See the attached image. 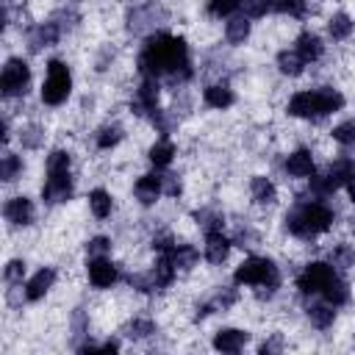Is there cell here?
<instances>
[{"label":"cell","instance_id":"6da1fadb","mask_svg":"<svg viewBox=\"0 0 355 355\" xmlns=\"http://www.w3.org/2000/svg\"><path fill=\"white\" fill-rule=\"evenodd\" d=\"M136 72L141 78L166 80L169 86H186L194 78L189 42L169 31H155L144 36V44L136 53Z\"/></svg>","mask_w":355,"mask_h":355},{"label":"cell","instance_id":"7a4b0ae2","mask_svg":"<svg viewBox=\"0 0 355 355\" xmlns=\"http://www.w3.org/2000/svg\"><path fill=\"white\" fill-rule=\"evenodd\" d=\"M336 225V211L327 200H316V197H297L288 211L283 214V227L288 236L300 239V241H313L319 236H324L330 227Z\"/></svg>","mask_w":355,"mask_h":355},{"label":"cell","instance_id":"3957f363","mask_svg":"<svg viewBox=\"0 0 355 355\" xmlns=\"http://www.w3.org/2000/svg\"><path fill=\"white\" fill-rule=\"evenodd\" d=\"M39 197L47 208L67 205L75 197V175H72V153L64 147H53L44 155V183Z\"/></svg>","mask_w":355,"mask_h":355},{"label":"cell","instance_id":"277c9868","mask_svg":"<svg viewBox=\"0 0 355 355\" xmlns=\"http://www.w3.org/2000/svg\"><path fill=\"white\" fill-rule=\"evenodd\" d=\"M347 105L344 94L333 86H316V89H300L288 97L286 114L302 122H322L333 114H338Z\"/></svg>","mask_w":355,"mask_h":355},{"label":"cell","instance_id":"5b68a950","mask_svg":"<svg viewBox=\"0 0 355 355\" xmlns=\"http://www.w3.org/2000/svg\"><path fill=\"white\" fill-rule=\"evenodd\" d=\"M233 283L239 288H252L258 300H272L283 286V275L269 255H247L233 269Z\"/></svg>","mask_w":355,"mask_h":355},{"label":"cell","instance_id":"8992f818","mask_svg":"<svg viewBox=\"0 0 355 355\" xmlns=\"http://www.w3.org/2000/svg\"><path fill=\"white\" fill-rule=\"evenodd\" d=\"M72 86H75V78L69 64L64 58H50L44 67V80L39 86V100L47 108H61L72 97Z\"/></svg>","mask_w":355,"mask_h":355},{"label":"cell","instance_id":"52a82bcc","mask_svg":"<svg viewBox=\"0 0 355 355\" xmlns=\"http://www.w3.org/2000/svg\"><path fill=\"white\" fill-rule=\"evenodd\" d=\"M31 83H33V72H31L28 58L8 55L0 69V94L6 100H19L31 92Z\"/></svg>","mask_w":355,"mask_h":355},{"label":"cell","instance_id":"ba28073f","mask_svg":"<svg viewBox=\"0 0 355 355\" xmlns=\"http://www.w3.org/2000/svg\"><path fill=\"white\" fill-rule=\"evenodd\" d=\"M336 275H341V272H338L330 261H311V263H305V266L297 272V277H294L297 294H300L302 300L322 297V291L327 288V283H330Z\"/></svg>","mask_w":355,"mask_h":355},{"label":"cell","instance_id":"9c48e42d","mask_svg":"<svg viewBox=\"0 0 355 355\" xmlns=\"http://www.w3.org/2000/svg\"><path fill=\"white\" fill-rule=\"evenodd\" d=\"M164 22H166V11H164V6L155 3V0H147V3L133 6V8L128 11V17H125V28H128V33H133V36H150V33H155Z\"/></svg>","mask_w":355,"mask_h":355},{"label":"cell","instance_id":"30bf717a","mask_svg":"<svg viewBox=\"0 0 355 355\" xmlns=\"http://www.w3.org/2000/svg\"><path fill=\"white\" fill-rule=\"evenodd\" d=\"M61 36H64V31L58 28V22L53 17H47L42 22H33V25L25 28V47H28L31 55H36V53H44V50L55 47L61 42Z\"/></svg>","mask_w":355,"mask_h":355},{"label":"cell","instance_id":"8fae6325","mask_svg":"<svg viewBox=\"0 0 355 355\" xmlns=\"http://www.w3.org/2000/svg\"><path fill=\"white\" fill-rule=\"evenodd\" d=\"M158 100H161V80H155V78H141L139 86H136L133 94H130L128 108H130L133 116H144V119H150L153 111L161 108Z\"/></svg>","mask_w":355,"mask_h":355},{"label":"cell","instance_id":"7c38bea8","mask_svg":"<svg viewBox=\"0 0 355 355\" xmlns=\"http://www.w3.org/2000/svg\"><path fill=\"white\" fill-rule=\"evenodd\" d=\"M86 277H89L92 288L105 291V288L116 286L125 275H122L119 263L111 261V255H97V258H86Z\"/></svg>","mask_w":355,"mask_h":355},{"label":"cell","instance_id":"4fadbf2b","mask_svg":"<svg viewBox=\"0 0 355 355\" xmlns=\"http://www.w3.org/2000/svg\"><path fill=\"white\" fill-rule=\"evenodd\" d=\"M324 175H327V180L333 183L336 191H349V197H352V202H355V155H347V153L336 155V158L327 164Z\"/></svg>","mask_w":355,"mask_h":355},{"label":"cell","instance_id":"5bb4252c","mask_svg":"<svg viewBox=\"0 0 355 355\" xmlns=\"http://www.w3.org/2000/svg\"><path fill=\"white\" fill-rule=\"evenodd\" d=\"M3 219L11 227H31L36 222V202L28 194H14L3 202Z\"/></svg>","mask_w":355,"mask_h":355},{"label":"cell","instance_id":"9a60e30c","mask_svg":"<svg viewBox=\"0 0 355 355\" xmlns=\"http://www.w3.org/2000/svg\"><path fill=\"white\" fill-rule=\"evenodd\" d=\"M133 197L139 205L150 208L155 205L161 197H164V172L161 169H153V172H144L133 180Z\"/></svg>","mask_w":355,"mask_h":355},{"label":"cell","instance_id":"2e32d148","mask_svg":"<svg viewBox=\"0 0 355 355\" xmlns=\"http://www.w3.org/2000/svg\"><path fill=\"white\" fill-rule=\"evenodd\" d=\"M313 172H316V161H313V153H311L308 147H297V150H291V153L283 158V175H286V178L308 180Z\"/></svg>","mask_w":355,"mask_h":355},{"label":"cell","instance_id":"e0dca14e","mask_svg":"<svg viewBox=\"0 0 355 355\" xmlns=\"http://www.w3.org/2000/svg\"><path fill=\"white\" fill-rule=\"evenodd\" d=\"M205 236V244H202V258L214 266H222L227 258H230V250L236 247L233 239L225 233V230H211V233H202Z\"/></svg>","mask_w":355,"mask_h":355},{"label":"cell","instance_id":"ac0fdd59","mask_svg":"<svg viewBox=\"0 0 355 355\" xmlns=\"http://www.w3.org/2000/svg\"><path fill=\"white\" fill-rule=\"evenodd\" d=\"M55 280H58V272H55V266H39L28 280H25V294H28V302H42L50 291H53V286H55Z\"/></svg>","mask_w":355,"mask_h":355},{"label":"cell","instance_id":"d6986e66","mask_svg":"<svg viewBox=\"0 0 355 355\" xmlns=\"http://www.w3.org/2000/svg\"><path fill=\"white\" fill-rule=\"evenodd\" d=\"M336 311H338V308H333V305L324 302L322 297L305 300V319H308V324L316 327V330H330V327L336 324Z\"/></svg>","mask_w":355,"mask_h":355},{"label":"cell","instance_id":"ffe728a7","mask_svg":"<svg viewBox=\"0 0 355 355\" xmlns=\"http://www.w3.org/2000/svg\"><path fill=\"white\" fill-rule=\"evenodd\" d=\"M250 344V330H241V327H219L211 338V347L216 352H241L244 347Z\"/></svg>","mask_w":355,"mask_h":355},{"label":"cell","instance_id":"44dd1931","mask_svg":"<svg viewBox=\"0 0 355 355\" xmlns=\"http://www.w3.org/2000/svg\"><path fill=\"white\" fill-rule=\"evenodd\" d=\"M150 275H153L155 294L175 286V280H178V266L172 263L169 252H158V255H155V261H153V266H150Z\"/></svg>","mask_w":355,"mask_h":355},{"label":"cell","instance_id":"7402d4cb","mask_svg":"<svg viewBox=\"0 0 355 355\" xmlns=\"http://www.w3.org/2000/svg\"><path fill=\"white\" fill-rule=\"evenodd\" d=\"M175 158H178V144H175L169 136H158V139L150 144V150H147L150 166H153V169H161V172L169 169Z\"/></svg>","mask_w":355,"mask_h":355},{"label":"cell","instance_id":"603a6c76","mask_svg":"<svg viewBox=\"0 0 355 355\" xmlns=\"http://www.w3.org/2000/svg\"><path fill=\"white\" fill-rule=\"evenodd\" d=\"M202 103L214 111H227L233 103H236V92L230 89V83L225 80H216V83H208L202 89Z\"/></svg>","mask_w":355,"mask_h":355},{"label":"cell","instance_id":"cb8c5ba5","mask_svg":"<svg viewBox=\"0 0 355 355\" xmlns=\"http://www.w3.org/2000/svg\"><path fill=\"white\" fill-rule=\"evenodd\" d=\"M294 50L302 55L305 64H316V61L324 55V39H322L316 31H302V33L294 39Z\"/></svg>","mask_w":355,"mask_h":355},{"label":"cell","instance_id":"d4e9b609","mask_svg":"<svg viewBox=\"0 0 355 355\" xmlns=\"http://www.w3.org/2000/svg\"><path fill=\"white\" fill-rule=\"evenodd\" d=\"M125 139V128L119 122H103L94 133H92V141L100 153H111L114 147H119Z\"/></svg>","mask_w":355,"mask_h":355},{"label":"cell","instance_id":"484cf974","mask_svg":"<svg viewBox=\"0 0 355 355\" xmlns=\"http://www.w3.org/2000/svg\"><path fill=\"white\" fill-rule=\"evenodd\" d=\"M250 33H252V19L247 14L239 11V14H233V17L225 19V42L227 44L239 47V44H244L250 39Z\"/></svg>","mask_w":355,"mask_h":355},{"label":"cell","instance_id":"4316f807","mask_svg":"<svg viewBox=\"0 0 355 355\" xmlns=\"http://www.w3.org/2000/svg\"><path fill=\"white\" fill-rule=\"evenodd\" d=\"M250 197H252L255 205L269 208V205L277 202V186H275L272 178H266V175H252V178H250Z\"/></svg>","mask_w":355,"mask_h":355},{"label":"cell","instance_id":"83f0119b","mask_svg":"<svg viewBox=\"0 0 355 355\" xmlns=\"http://www.w3.org/2000/svg\"><path fill=\"white\" fill-rule=\"evenodd\" d=\"M119 333H122L128 341H147V338L158 336V322L150 319V316H133V319H128V322L122 324Z\"/></svg>","mask_w":355,"mask_h":355},{"label":"cell","instance_id":"f1b7e54d","mask_svg":"<svg viewBox=\"0 0 355 355\" xmlns=\"http://www.w3.org/2000/svg\"><path fill=\"white\" fill-rule=\"evenodd\" d=\"M89 327H92L89 311H86L83 305L72 308V313H69V338H72V349H78L83 341H89V338H92Z\"/></svg>","mask_w":355,"mask_h":355},{"label":"cell","instance_id":"f546056e","mask_svg":"<svg viewBox=\"0 0 355 355\" xmlns=\"http://www.w3.org/2000/svg\"><path fill=\"white\" fill-rule=\"evenodd\" d=\"M322 300H324V302H330L333 308H344V305H349V302H352V288H349V283H347L344 272H341V275H336V277L327 283V288L322 291Z\"/></svg>","mask_w":355,"mask_h":355},{"label":"cell","instance_id":"4dcf8cb0","mask_svg":"<svg viewBox=\"0 0 355 355\" xmlns=\"http://www.w3.org/2000/svg\"><path fill=\"white\" fill-rule=\"evenodd\" d=\"M169 258L178 266V272H191L200 263V250L191 241H175V247L169 250Z\"/></svg>","mask_w":355,"mask_h":355},{"label":"cell","instance_id":"1f68e13d","mask_svg":"<svg viewBox=\"0 0 355 355\" xmlns=\"http://www.w3.org/2000/svg\"><path fill=\"white\" fill-rule=\"evenodd\" d=\"M324 31H327V36H330L333 42H347V39L355 33V19H352L347 11H336V14L327 17Z\"/></svg>","mask_w":355,"mask_h":355},{"label":"cell","instance_id":"d6a6232c","mask_svg":"<svg viewBox=\"0 0 355 355\" xmlns=\"http://www.w3.org/2000/svg\"><path fill=\"white\" fill-rule=\"evenodd\" d=\"M17 141H19L22 150H31V153L42 150L44 141H47V130L39 122H25V125L17 128Z\"/></svg>","mask_w":355,"mask_h":355},{"label":"cell","instance_id":"836d02e7","mask_svg":"<svg viewBox=\"0 0 355 355\" xmlns=\"http://www.w3.org/2000/svg\"><path fill=\"white\" fill-rule=\"evenodd\" d=\"M191 219L194 225L202 230V233H211V230H225V214L214 205H200L191 211Z\"/></svg>","mask_w":355,"mask_h":355},{"label":"cell","instance_id":"e575fe53","mask_svg":"<svg viewBox=\"0 0 355 355\" xmlns=\"http://www.w3.org/2000/svg\"><path fill=\"white\" fill-rule=\"evenodd\" d=\"M275 67H277V72L286 75V78H300L308 64L302 61V55H300L294 47H291V50L286 47V50H280V53L275 55Z\"/></svg>","mask_w":355,"mask_h":355},{"label":"cell","instance_id":"d590c367","mask_svg":"<svg viewBox=\"0 0 355 355\" xmlns=\"http://www.w3.org/2000/svg\"><path fill=\"white\" fill-rule=\"evenodd\" d=\"M86 200H89V211H92L94 219H108V216L114 214V194H111L108 189L97 186V189L89 191Z\"/></svg>","mask_w":355,"mask_h":355},{"label":"cell","instance_id":"8d00e7d4","mask_svg":"<svg viewBox=\"0 0 355 355\" xmlns=\"http://www.w3.org/2000/svg\"><path fill=\"white\" fill-rule=\"evenodd\" d=\"M22 172H25L22 155L6 147V150H3V158H0V180H3V183H17V180L22 178Z\"/></svg>","mask_w":355,"mask_h":355},{"label":"cell","instance_id":"74e56055","mask_svg":"<svg viewBox=\"0 0 355 355\" xmlns=\"http://www.w3.org/2000/svg\"><path fill=\"white\" fill-rule=\"evenodd\" d=\"M313 8V0H272V14H283L291 19H305Z\"/></svg>","mask_w":355,"mask_h":355},{"label":"cell","instance_id":"f35d334b","mask_svg":"<svg viewBox=\"0 0 355 355\" xmlns=\"http://www.w3.org/2000/svg\"><path fill=\"white\" fill-rule=\"evenodd\" d=\"M327 261H330L338 272L355 269V247H352V244H347V241H338V244H333V247H330Z\"/></svg>","mask_w":355,"mask_h":355},{"label":"cell","instance_id":"ab89813d","mask_svg":"<svg viewBox=\"0 0 355 355\" xmlns=\"http://www.w3.org/2000/svg\"><path fill=\"white\" fill-rule=\"evenodd\" d=\"M147 122L155 128V133H158V136H172V133L178 130V125H180L178 114H175V111H166V108H155V111H153V116H150Z\"/></svg>","mask_w":355,"mask_h":355},{"label":"cell","instance_id":"60d3db41","mask_svg":"<svg viewBox=\"0 0 355 355\" xmlns=\"http://www.w3.org/2000/svg\"><path fill=\"white\" fill-rule=\"evenodd\" d=\"M55 22H58V28L64 31V36L67 33H72L78 25H80V11L72 6V3H67V6H61V8H55L53 14H50Z\"/></svg>","mask_w":355,"mask_h":355},{"label":"cell","instance_id":"b9f144b4","mask_svg":"<svg viewBox=\"0 0 355 355\" xmlns=\"http://www.w3.org/2000/svg\"><path fill=\"white\" fill-rule=\"evenodd\" d=\"M241 3L244 0H208L205 3V14L214 17V19H227V17L241 11Z\"/></svg>","mask_w":355,"mask_h":355},{"label":"cell","instance_id":"7bdbcfd3","mask_svg":"<svg viewBox=\"0 0 355 355\" xmlns=\"http://www.w3.org/2000/svg\"><path fill=\"white\" fill-rule=\"evenodd\" d=\"M208 300H211V305H214L216 311H230V308L239 302V286H236V283H233V286H219Z\"/></svg>","mask_w":355,"mask_h":355},{"label":"cell","instance_id":"ee69618b","mask_svg":"<svg viewBox=\"0 0 355 355\" xmlns=\"http://www.w3.org/2000/svg\"><path fill=\"white\" fill-rule=\"evenodd\" d=\"M25 280H28V263H25V258L6 261V266H3V283L6 286H14V283H25Z\"/></svg>","mask_w":355,"mask_h":355},{"label":"cell","instance_id":"f6af8a7d","mask_svg":"<svg viewBox=\"0 0 355 355\" xmlns=\"http://www.w3.org/2000/svg\"><path fill=\"white\" fill-rule=\"evenodd\" d=\"M330 139H333L336 144L347 147V150H349V147H355V119H344V122L333 125Z\"/></svg>","mask_w":355,"mask_h":355},{"label":"cell","instance_id":"bcb514c9","mask_svg":"<svg viewBox=\"0 0 355 355\" xmlns=\"http://www.w3.org/2000/svg\"><path fill=\"white\" fill-rule=\"evenodd\" d=\"M230 239H233V244H236V247H241V250L247 247V250H250V247H255V244H258V230H255L250 222H244V225H239V227H236V233H233Z\"/></svg>","mask_w":355,"mask_h":355},{"label":"cell","instance_id":"7dc6e473","mask_svg":"<svg viewBox=\"0 0 355 355\" xmlns=\"http://www.w3.org/2000/svg\"><path fill=\"white\" fill-rule=\"evenodd\" d=\"M114 241L108 236H92L86 241V258H97V255H111Z\"/></svg>","mask_w":355,"mask_h":355},{"label":"cell","instance_id":"c3c4849f","mask_svg":"<svg viewBox=\"0 0 355 355\" xmlns=\"http://www.w3.org/2000/svg\"><path fill=\"white\" fill-rule=\"evenodd\" d=\"M6 305H8L11 311H22V305H28L25 283H14V286H6Z\"/></svg>","mask_w":355,"mask_h":355},{"label":"cell","instance_id":"681fc988","mask_svg":"<svg viewBox=\"0 0 355 355\" xmlns=\"http://www.w3.org/2000/svg\"><path fill=\"white\" fill-rule=\"evenodd\" d=\"M241 14H247L250 19H263L266 14H272V0H244Z\"/></svg>","mask_w":355,"mask_h":355},{"label":"cell","instance_id":"f907efd6","mask_svg":"<svg viewBox=\"0 0 355 355\" xmlns=\"http://www.w3.org/2000/svg\"><path fill=\"white\" fill-rule=\"evenodd\" d=\"M175 236H172V230H158V233H153V239H150V247H153V252L158 255V252H169L172 247H175Z\"/></svg>","mask_w":355,"mask_h":355},{"label":"cell","instance_id":"816d5d0a","mask_svg":"<svg viewBox=\"0 0 355 355\" xmlns=\"http://www.w3.org/2000/svg\"><path fill=\"white\" fill-rule=\"evenodd\" d=\"M180 194H183V178L175 175V172H166V169H164V197L178 200Z\"/></svg>","mask_w":355,"mask_h":355},{"label":"cell","instance_id":"f5cc1de1","mask_svg":"<svg viewBox=\"0 0 355 355\" xmlns=\"http://www.w3.org/2000/svg\"><path fill=\"white\" fill-rule=\"evenodd\" d=\"M111 64H114V50H111V47H103L100 55H97V61H94V69H97V72H105Z\"/></svg>","mask_w":355,"mask_h":355},{"label":"cell","instance_id":"db71d44e","mask_svg":"<svg viewBox=\"0 0 355 355\" xmlns=\"http://www.w3.org/2000/svg\"><path fill=\"white\" fill-rule=\"evenodd\" d=\"M283 349V338L277 333H272V338H266L263 344H258V352L266 355V352H280Z\"/></svg>","mask_w":355,"mask_h":355},{"label":"cell","instance_id":"11a10c76","mask_svg":"<svg viewBox=\"0 0 355 355\" xmlns=\"http://www.w3.org/2000/svg\"><path fill=\"white\" fill-rule=\"evenodd\" d=\"M119 349H122V341H119L116 336H111V338L100 341V352H119Z\"/></svg>","mask_w":355,"mask_h":355}]
</instances>
